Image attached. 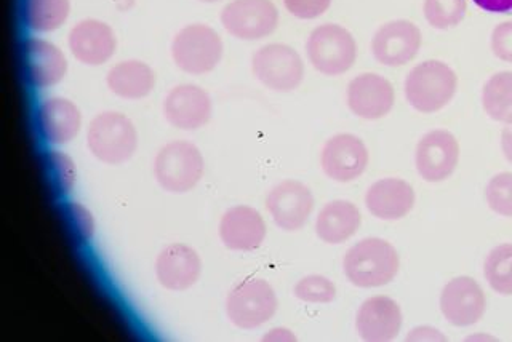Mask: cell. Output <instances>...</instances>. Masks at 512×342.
<instances>
[{
	"label": "cell",
	"mask_w": 512,
	"mask_h": 342,
	"mask_svg": "<svg viewBox=\"0 0 512 342\" xmlns=\"http://www.w3.org/2000/svg\"><path fill=\"white\" fill-rule=\"evenodd\" d=\"M199 2H202V4H218V2H223V0H199Z\"/></svg>",
	"instance_id": "cell-40"
},
{
	"label": "cell",
	"mask_w": 512,
	"mask_h": 342,
	"mask_svg": "<svg viewBox=\"0 0 512 342\" xmlns=\"http://www.w3.org/2000/svg\"><path fill=\"white\" fill-rule=\"evenodd\" d=\"M252 74L271 92L292 93L303 84L306 64L292 45L271 42L253 53Z\"/></svg>",
	"instance_id": "cell-8"
},
{
	"label": "cell",
	"mask_w": 512,
	"mask_h": 342,
	"mask_svg": "<svg viewBox=\"0 0 512 342\" xmlns=\"http://www.w3.org/2000/svg\"><path fill=\"white\" fill-rule=\"evenodd\" d=\"M468 12L466 0H424L423 13L429 26L439 31L456 28Z\"/></svg>",
	"instance_id": "cell-29"
},
{
	"label": "cell",
	"mask_w": 512,
	"mask_h": 342,
	"mask_svg": "<svg viewBox=\"0 0 512 342\" xmlns=\"http://www.w3.org/2000/svg\"><path fill=\"white\" fill-rule=\"evenodd\" d=\"M400 256L396 247L380 237H367L348 248L343 256L344 277L354 287H386L396 279Z\"/></svg>",
	"instance_id": "cell-2"
},
{
	"label": "cell",
	"mask_w": 512,
	"mask_h": 342,
	"mask_svg": "<svg viewBox=\"0 0 512 342\" xmlns=\"http://www.w3.org/2000/svg\"><path fill=\"white\" fill-rule=\"evenodd\" d=\"M36 127L45 144L63 148L82 132L84 116L77 103L66 96H48L37 104Z\"/></svg>",
	"instance_id": "cell-14"
},
{
	"label": "cell",
	"mask_w": 512,
	"mask_h": 342,
	"mask_svg": "<svg viewBox=\"0 0 512 342\" xmlns=\"http://www.w3.org/2000/svg\"><path fill=\"white\" fill-rule=\"evenodd\" d=\"M162 116L178 132L194 133L210 124L213 98L202 85L183 82L165 93Z\"/></svg>",
	"instance_id": "cell-10"
},
{
	"label": "cell",
	"mask_w": 512,
	"mask_h": 342,
	"mask_svg": "<svg viewBox=\"0 0 512 342\" xmlns=\"http://www.w3.org/2000/svg\"><path fill=\"white\" fill-rule=\"evenodd\" d=\"M484 274L498 295L512 296V243H501L488 253Z\"/></svg>",
	"instance_id": "cell-28"
},
{
	"label": "cell",
	"mask_w": 512,
	"mask_h": 342,
	"mask_svg": "<svg viewBox=\"0 0 512 342\" xmlns=\"http://www.w3.org/2000/svg\"><path fill=\"white\" fill-rule=\"evenodd\" d=\"M279 309L276 290L268 280L250 277L229 290L224 303L226 317L239 330L252 331L274 319Z\"/></svg>",
	"instance_id": "cell-7"
},
{
	"label": "cell",
	"mask_w": 512,
	"mask_h": 342,
	"mask_svg": "<svg viewBox=\"0 0 512 342\" xmlns=\"http://www.w3.org/2000/svg\"><path fill=\"white\" fill-rule=\"evenodd\" d=\"M407 341H445V336L432 327H418L410 331Z\"/></svg>",
	"instance_id": "cell-37"
},
{
	"label": "cell",
	"mask_w": 512,
	"mask_h": 342,
	"mask_svg": "<svg viewBox=\"0 0 512 342\" xmlns=\"http://www.w3.org/2000/svg\"><path fill=\"white\" fill-rule=\"evenodd\" d=\"M266 210L280 231L298 232L309 223L316 199L311 187L298 179H282L269 189Z\"/></svg>",
	"instance_id": "cell-11"
},
{
	"label": "cell",
	"mask_w": 512,
	"mask_h": 342,
	"mask_svg": "<svg viewBox=\"0 0 512 342\" xmlns=\"http://www.w3.org/2000/svg\"><path fill=\"white\" fill-rule=\"evenodd\" d=\"M338 295L333 280L322 274L304 275L293 287V296L306 304H330Z\"/></svg>",
	"instance_id": "cell-30"
},
{
	"label": "cell",
	"mask_w": 512,
	"mask_h": 342,
	"mask_svg": "<svg viewBox=\"0 0 512 342\" xmlns=\"http://www.w3.org/2000/svg\"><path fill=\"white\" fill-rule=\"evenodd\" d=\"M349 111L362 120H380L391 114L396 104V90L386 77L376 72H362L352 77L346 87Z\"/></svg>",
	"instance_id": "cell-17"
},
{
	"label": "cell",
	"mask_w": 512,
	"mask_h": 342,
	"mask_svg": "<svg viewBox=\"0 0 512 342\" xmlns=\"http://www.w3.org/2000/svg\"><path fill=\"white\" fill-rule=\"evenodd\" d=\"M501 149L506 160L512 164V124L506 125L501 132Z\"/></svg>",
	"instance_id": "cell-39"
},
{
	"label": "cell",
	"mask_w": 512,
	"mask_h": 342,
	"mask_svg": "<svg viewBox=\"0 0 512 342\" xmlns=\"http://www.w3.org/2000/svg\"><path fill=\"white\" fill-rule=\"evenodd\" d=\"M484 12L493 15H512V0H472Z\"/></svg>",
	"instance_id": "cell-36"
},
{
	"label": "cell",
	"mask_w": 512,
	"mask_h": 342,
	"mask_svg": "<svg viewBox=\"0 0 512 342\" xmlns=\"http://www.w3.org/2000/svg\"><path fill=\"white\" fill-rule=\"evenodd\" d=\"M482 106L487 116L500 124H512V71L493 74L482 88Z\"/></svg>",
	"instance_id": "cell-27"
},
{
	"label": "cell",
	"mask_w": 512,
	"mask_h": 342,
	"mask_svg": "<svg viewBox=\"0 0 512 342\" xmlns=\"http://www.w3.org/2000/svg\"><path fill=\"white\" fill-rule=\"evenodd\" d=\"M85 143L93 159L108 167H120L135 157L140 146L138 128L120 111L98 112L85 132Z\"/></svg>",
	"instance_id": "cell-1"
},
{
	"label": "cell",
	"mask_w": 512,
	"mask_h": 342,
	"mask_svg": "<svg viewBox=\"0 0 512 342\" xmlns=\"http://www.w3.org/2000/svg\"><path fill=\"white\" fill-rule=\"evenodd\" d=\"M263 341H296L295 333L288 328H272L263 336Z\"/></svg>",
	"instance_id": "cell-38"
},
{
	"label": "cell",
	"mask_w": 512,
	"mask_h": 342,
	"mask_svg": "<svg viewBox=\"0 0 512 342\" xmlns=\"http://www.w3.org/2000/svg\"><path fill=\"white\" fill-rule=\"evenodd\" d=\"M440 311L453 327H471L484 317L487 298L476 280L461 275L450 280L440 293Z\"/></svg>",
	"instance_id": "cell-21"
},
{
	"label": "cell",
	"mask_w": 512,
	"mask_h": 342,
	"mask_svg": "<svg viewBox=\"0 0 512 342\" xmlns=\"http://www.w3.org/2000/svg\"><path fill=\"white\" fill-rule=\"evenodd\" d=\"M48 176L53 187L61 195L71 194L77 183V168L74 160L61 151H50L45 159Z\"/></svg>",
	"instance_id": "cell-31"
},
{
	"label": "cell",
	"mask_w": 512,
	"mask_h": 342,
	"mask_svg": "<svg viewBox=\"0 0 512 342\" xmlns=\"http://www.w3.org/2000/svg\"><path fill=\"white\" fill-rule=\"evenodd\" d=\"M285 10L298 20H317L332 7L333 0H282Z\"/></svg>",
	"instance_id": "cell-33"
},
{
	"label": "cell",
	"mask_w": 512,
	"mask_h": 342,
	"mask_svg": "<svg viewBox=\"0 0 512 342\" xmlns=\"http://www.w3.org/2000/svg\"><path fill=\"white\" fill-rule=\"evenodd\" d=\"M304 52L309 64L325 77H340L351 71L359 56L356 37L341 24H319L309 32Z\"/></svg>",
	"instance_id": "cell-5"
},
{
	"label": "cell",
	"mask_w": 512,
	"mask_h": 342,
	"mask_svg": "<svg viewBox=\"0 0 512 342\" xmlns=\"http://www.w3.org/2000/svg\"><path fill=\"white\" fill-rule=\"evenodd\" d=\"M170 56L175 68L186 76H207L223 61V37L210 24H186L173 36Z\"/></svg>",
	"instance_id": "cell-4"
},
{
	"label": "cell",
	"mask_w": 512,
	"mask_h": 342,
	"mask_svg": "<svg viewBox=\"0 0 512 342\" xmlns=\"http://www.w3.org/2000/svg\"><path fill=\"white\" fill-rule=\"evenodd\" d=\"M423 45V34L415 23L394 20L376 29L370 42L373 58L386 68L412 63Z\"/></svg>",
	"instance_id": "cell-15"
},
{
	"label": "cell",
	"mask_w": 512,
	"mask_h": 342,
	"mask_svg": "<svg viewBox=\"0 0 512 342\" xmlns=\"http://www.w3.org/2000/svg\"><path fill=\"white\" fill-rule=\"evenodd\" d=\"M362 226V213L351 200L336 199L320 208L314 223L317 239L327 245L351 240Z\"/></svg>",
	"instance_id": "cell-25"
},
{
	"label": "cell",
	"mask_w": 512,
	"mask_h": 342,
	"mask_svg": "<svg viewBox=\"0 0 512 342\" xmlns=\"http://www.w3.org/2000/svg\"><path fill=\"white\" fill-rule=\"evenodd\" d=\"M460 162V143L448 130H432L418 141L415 167L426 183H442L455 173Z\"/></svg>",
	"instance_id": "cell-19"
},
{
	"label": "cell",
	"mask_w": 512,
	"mask_h": 342,
	"mask_svg": "<svg viewBox=\"0 0 512 342\" xmlns=\"http://www.w3.org/2000/svg\"><path fill=\"white\" fill-rule=\"evenodd\" d=\"M402 309L389 296H372L360 304L356 331L362 341L388 342L396 339L402 328Z\"/></svg>",
	"instance_id": "cell-22"
},
{
	"label": "cell",
	"mask_w": 512,
	"mask_h": 342,
	"mask_svg": "<svg viewBox=\"0 0 512 342\" xmlns=\"http://www.w3.org/2000/svg\"><path fill=\"white\" fill-rule=\"evenodd\" d=\"M68 215L71 218L72 227L76 229L77 234L84 240L92 239L93 229H95L92 213L87 208L79 205V203H72Z\"/></svg>",
	"instance_id": "cell-35"
},
{
	"label": "cell",
	"mask_w": 512,
	"mask_h": 342,
	"mask_svg": "<svg viewBox=\"0 0 512 342\" xmlns=\"http://www.w3.org/2000/svg\"><path fill=\"white\" fill-rule=\"evenodd\" d=\"M364 202L365 208L373 218L381 221H399L415 207V189L402 178L378 179L368 187Z\"/></svg>",
	"instance_id": "cell-23"
},
{
	"label": "cell",
	"mask_w": 512,
	"mask_h": 342,
	"mask_svg": "<svg viewBox=\"0 0 512 342\" xmlns=\"http://www.w3.org/2000/svg\"><path fill=\"white\" fill-rule=\"evenodd\" d=\"M485 199L496 215L512 218V173L493 176L485 187Z\"/></svg>",
	"instance_id": "cell-32"
},
{
	"label": "cell",
	"mask_w": 512,
	"mask_h": 342,
	"mask_svg": "<svg viewBox=\"0 0 512 342\" xmlns=\"http://www.w3.org/2000/svg\"><path fill=\"white\" fill-rule=\"evenodd\" d=\"M119 40L111 24L98 18L77 21L68 32L72 58L87 68H101L116 56Z\"/></svg>",
	"instance_id": "cell-13"
},
{
	"label": "cell",
	"mask_w": 512,
	"mask_h": 342,
	"mask_svg": "<svg viewBox=\"0 0 512 342\" xmlns=\"http://www.w3.org/2000/svg\"><path fill=\"white\" fill-rule=\"evenodd\" d=\"M71 16V0H21V18L28 31L52 34Z\"/></svg>",
	"instance_id": "cell-26"
},
{
	"label": "cell",
	"mask_w": 512,
	"mask_h": 342,
	"mask_svg": "<svg viewBox=\"0 0 512 342\" xmlns=\"http://www.w3.org/2000/svg\"><path fill=\"white\" fill-rule=\"evenodd\" d=\"M218 237L228 250L252 253L263 247L268 237V224L256 208L234 205L221 215Z\"/></svg>",
	"instance_id": "cell-20"
},
{
	"label": "cell",
	"mask_w": 512,
	"mask_h": 342,
	"mask_svg": "<svg viewBox=\"0 0 512 342\" xmlns=\"http://www.w3.org/2000/svg\"><path fill=\"white\" fill-rule=\"evenodd\" d=\"M492 52L496 58L512 64V21H504L493 29Z\"/></svg>",
	"instance_id": "cell-34"
},
{
	"label": "cell",
	"mask_w": 512,
	"mask_h": 342,
	"mask_svg": "<svg viewBox=\"0 0 512 342\" xmlns=\"http://www.w3.org/2000/svg\"><path fill=\"white\" fill-rule=\"evenodd\" d=\"M202 271L204 263L199 251L188 243H168L154 261L157 282L160 287L173 293H183L196 287Z\"/></svg>",
	"instance_id": "cell-16"
},
{
	"label": "cell",
	"mask_w": 512,
	"mask_h": 342,
	"mask_svg": "<svg viewBox=\"0 0 512 342\" xmlns=\"http://www.w3.org/2000/svg\"><path fill=\"white\" fill-rule=\"evenodd\" d=\"M21 56H23L24 76L28 84L36 90L56 87L68 76V56L55 42L31 37L24 40Z\"/></svg>",
	"instance_id": "cell-18"
},
{
	"label": "cell",
	"mask_w": 512,
	"mask_h": 342,
	"mask_svg": "<svg viewBox=\"0 0 512 342\" xmlns=\"http://www.w3.org/2000/svg\"><path fill=\"white\" fill-rule=\"evenodd\" d=\"M320 168L333 183H354L367 171L370 152L367 144L354 133L330 136L320 151Z\"/></svg>",
	"instance_id": "cell-12"
},
{
	"label": "cell",
	"mask_w": 512,
	"mask_h": 342,
	"mask_svg": "<svg viewBox=\"0 0 512 342\" xmlns=\"http://www.w3.org/2000/svg\"><path fill=\"white\" fill-rule=\"evenodd\" d=\"M106 87L112 95L124 101L146 100L157 87V74L143 60H122L106 72Z\"/></svg>",
	"instance_id": "cell-24"
},
{
	"label": "cell",
	"mask_w": 512,
	"mask_h": 342,
	"mask_svg": "<svg viewBox=\"0 0 512 342\" xmlns=\"http://www.w3.org/2000/svg\"><path fill=\"white\" fill-rule=\"evenodd\" d=\"M204 175V154L192 141H168L152 159V176L167 194H189L199 186Z\"/></svg>",
	"instance_id": "cell-3"
},
{
	"label": "cell",
	"mask_w": 512,
	"mask_h": 342,
	"mask_svg": "<svg viewBox=\"0 0 512 342\" xmlns=\"http://www.w3.org/2000/svg\"><path fill=\"white\" fill-rule=\"evenodd\" d=\"M458 90V76L447 63L428 60L416 64L405 79L408 104L421 114H434L452 103Z\"/></svg>",
	"instance_id": "cell-6"
},
{
	"label": "cell",
	"mask_w": 512,
	"mask_h": 342,
	"mask_svg": "<svg viewBox=\"0 0 512 342\" xmlns=\"http://www.w3.org/2000/svg\"><path fill=\"white\" fill-rule=\"evenodd\" d=\"M220 23L234 39L260 42L279 28V8L272 0H229L221 10Z\"/></svg>",
	"instance_id": "cell-9"
}]
</instances>
